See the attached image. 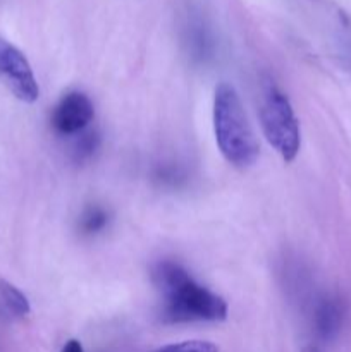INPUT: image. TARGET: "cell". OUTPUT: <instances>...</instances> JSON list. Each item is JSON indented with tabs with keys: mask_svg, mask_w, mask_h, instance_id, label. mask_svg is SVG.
<instances>
[{
	"mask_svg": "<svg viewBox=\"0 0 351 352\" xmlns=\"http://www.w3.org/2000/svg\"><path fill=\"white\" fill-rule=\"evenodd\" d=\"M153 282L164 298L162 316L171 323L222 322L227 302L200 285L178 263L162 261L153 268Z\"/></svg>",
	"mask_w": 351,
	"mask_h": 352,
	"instance_id": "1",
	"label": "cell"
},
{
	"mask_svg": "<svg viewBox=\"0 0 351 352\" xmlns=\"http://www.w3.org/2000/svg\"><path fill=\"white\" fill-rule=\"evenodd\" d=\"M212 119L215 143L227 164L237 168L251 167L260 155V144L234 86L227 82L217 86Z\"/></svg>",
	"mask_w": 351,
	"mask_h": 352,
	"instance_id": "2",
	"label": "cell"
},
{
	"mask_svg": "<svg viewBox=\"0 0 351 352\" xmlns=\"http://www.w3.org/2000/svg\"><path fill=\"white\" fill-rule=\"evenodd\" d=\"M262 129L265 140L284 162H292L301 148V131L298 117L288 96L275 85H268L262 96Z\"/></svg>",
	"mask_w": 351,
	"mask_h": 352,
	"instance_id": "3",
	"label": "cell"
},
{
	"mask_svg": "<svg viewBox=\"0 0 351 352\" xmlns=\"http://www.w3.org/2000/svg\"><path fill=\"white\" fill-rule=\"evenodd\" d=\"M0 82L24 103H34L40 96V88L28 58L3 36H0Z\"/></svg>",
	"mask_w": 351,
	"mask_h": 352,
	"instance_id": "4",
	"label": "cell"
},
{
	"mask_svg": "<svg viewBox=\"0 0 351 352\" xmlns=\"http://www.w3.org/2000/svg\"><path fill=\"white\" fill-rule=\"evenodd\" d=\"M95 117L92 100L81 91H69L55 105L52 113V126L58 134L74 136L83 133Z\"/></svg>",
	"mask_w": 351,
	"mask_h": 352,
	"instance_id": "5",
	"label": "cell"
},
{
	"mask_svg": "<svg viewBox=\"0 0 351 352\" xmlns=\"http://www.w3.org/2000/svg\"><path fill=\"white\" fill-rule=\"evenodd\" d=\"M346 305L337 296H326L315 308V330L320 339L332 340L343 329Z\"/></svg>",
	"mask_w": 351,
	"mask_h": 352,
	"instance_id": "6",
	"label": "cell"
},
{
	"mask_svg": "<svg viewBox=\"0 0 351 352\" xmlns=\"http://www.w3.org/2000/svg\"><path fill=\"white\" fill-rule=\"evenodd\" d=\"M0 299L7 311L12 313L14 316H26L31 309L26 296L7 280H0Z\"/></svg>",
	"mask_w": 351,
	"mask_h": 352,
	"instance_id": "7",
	"label": "cell"
},
{
	"mask_svg": "<svg viewBox=\"0 0 351 352\" xmlns=\"http://www.w3.org/2000/svg\"><path fill=\"white\" fill-rule=\"evenodd\" d=\"M107 222H109V215L105 210L100 206H89L81 217V229L86 234H95L100 232L107 226Z\"/></svg>",
	"mask_w": 351,
	"mask_h": 352,
	"instance_id": "8",
	"label": "cell"
},
{
	"mask_svg": "<svg viewBox=\"0 0 351 352\" xmlns=\"http://www.w3.org/2000/svg\"><path fill=\"white\" fill-rule=\"evenodd\" d=\"M153 352H219V347L209 340H184V342L169 344Z\"/></svg>",
	"mask_w": 351,
	"mask_h": 352,
	"instance_id": "9",
	"label": "cell"
},
{
	"mask_svg": "<svg viewBox=\"0 0 351 352\" xmlns=\"http://www.w3.org/2000/svg\"><path fill=\"white\" fill-rule=\"evenodd\" d=\"M81 134V133H79ZM100 138L98 134L89 131V133L81 134L78 140V143L74 144V158L76 160H85V158H89L93 155V151L98 148Z\"/></svg>",
	"mask_w": 351,
	"mask_h": 352,
	"instance_id": "10",
	"label": "cell"
},
{
	"mask_svg": "<svg viewBox=\"0 0 351 352\" xmlns=\"http://www.w3.org/2000/svg\"><path fill=\"white\" fill-rule=\"evenodd\" d=\"M62 352H85V351H83V346L79 340L71 339L65 342L64 347H62Z\"/></svg>",
	"mask_w": 351,
	"mask_h": 352,
	"instance_id": "11",
	"label": "cell"
},
{
	"mask_svg": "<svg viewBox=\"0 0 351 352\" xmlns=\"http://www.w3.org/2000/svg\"><path fill=\"white\" fill-rule=\"evenodd\" d=\"M308 352H313V351H308Z\"/></svg>",
	"mask_w": 351,
	"mask_h": 352,
	"instance_id": "12",
	"label": "cell"
}]
</instances>
